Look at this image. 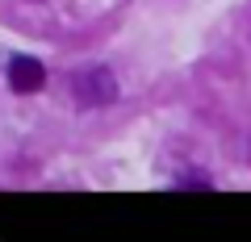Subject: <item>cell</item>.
I'll return each instance as SVG.
<instances>
[{"label": "cell", "instance_id": "cell-1", "mask_svg": "<svg viewBox=\"0 0 251 242\" xmlns=\"http://www.w3.org/2000/svg\"><path fill=\"white\" fill-rule=\"evenodd\" d=\"M4 80H9L13 92L29 96V92H38V88L46 84V67L38 63V59H29V54H17V59L4 63Z\"/></svg>", "mask_w": 251, "mask_h": 242}]
</instances>
